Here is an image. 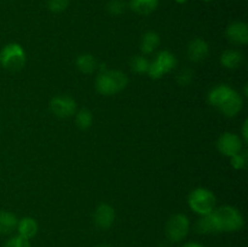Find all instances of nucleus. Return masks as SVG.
I'll return each instance as SVG.
<instances>
[{"mask_svg": "<svg viewBox=\"0 0 248 247\" xmlns=\"http://www.w3.org/2000/svg\"><path fill=\"white\" fill-rule=\"evenodd\" d=\"M208 52H210V47H208V44L203 39L195 38L189 43L188 57L193 62H200V61L205 60L207 57Z\"/></svg>", "mask_w": 248, "mask_h": 247, "instance_id": "12", "label": "nucleus"}, {"mask_svg": "<svg viewBox=\"0 0 248 247\" xmlns=\"http://www.w3.org/2000/svg\"><path fill=\"white\" fill-rule=\"evenodd\" d=\"M149 61L147 60L145 57L143 56H135L132 57L131 60L130 65H131V69L136 73H147L148 72V68H149Z\"/></svg>", "mask_w": 248, "mask_h": 247, "instance_id": "22", "label": "nucleus"}, {"mask_svg": "<svg viewBox=\"0 0 248 247\" xmlns=\"http://www.w3.org/2000/svg\"><path fill=\"white\" fill-rule=\"evenodd\" d=\"M190 229L188 217L182 213L172 216L166 224V236L170 241L179 242L186 239Z\"/></svg>", "mask_w": 248, "mask_h": 247, "instance_id": "6", "label": "nucleus"}, {"mask_svg": "<svg viewBox=\"0 0 248 247\" xmlns=\"http://www.w3.org/2000/svg\"><path fill=\"white\" fill-rule=\"evenodd\" d=\"M16 229L18 232L19 236L24 237L27 240H31L38 232V223H36L34 218L24 217L21 220H18Z\"/></svg>", "mask_w": 248, "mask_h": 247, "instance_id": "15", "label": "nucleus"}, {"mask_svg": "<svg viewBox=\"0 0 248 247\" xmlns=\"http://www.w3.org/2000/svg\"><path fill=\"white\" fill-rule=\"evenodd\" d=\"M217 148L223 155L232 157L242 150V140L235 133L225 132L218 138Z\"/></svg>", "mask_w": 248, "mask_h": 247, "instance_id": "8", "label": "nucleus"}, {"mask_svg": "<svg viewBox=\"0 0 248 247\" xmlns=\"http://www.w3.org/2000/svg\"><path fill=\"white\" fill-rule=\"evenodd\" d=\"M203 1H212V0H203Z\"/></svg>", "mask_w": 248, "mask_h": 247, "instance_id": "32", "label": "nucleus"}, {"mask_svg": "<svg viewBox=\"0 0 248 247\" xmlns=\"http://www.w3.org/2000/svg\"><path fill=\"white\" fill-rule=\"evenodd\" d=\"M176 65L177 60L173 53L165 50L157 53L156 58L152 63H149V68H148L147 73L152 79L156 80L162 77L165 74L171 72V70H173Z\"/></svg>", "mask_w": 248, "mask_h": 247, "instance_id": "5", "label": "nucleus"}, {"mask_svg": "<svg viewBox=\"0 0 248 247\" xmlns=\"http://www.w3.org/2000/svg\"><path fill=\"white\" fill-rule=\"evenodd\" d=\"M242 106H244L242 97L234 90L232 93L220 104L218 109H219L220 113L224 114L225 116L232 118V116H235L236 114L240 113V110L242 109Z\"/></svg>", "mask_w": 248, "mask_h": 247, "instance_id": "11", "label": "nucleus"}, {"mask_svg": "<svg viewBox=\"0 0 248 247\" xmlns=\"http://www.w3.org/2000/svg\"><path fill=\"white\" fill-rule=\"evenodd\" d=\"M176 2H178V4H184V2H186L188 0H174Z\"/></svg>", "mask_w": 248, "mask_h": 247, "instance_id": "30", "label": "nucleus"}, {"mask_svg": "<svg viewBox=\"0 0 248 247\" xmlns=\"http://www.w3.org/2000/svg\"><path fill=\"white\" fill-rule=\"evenodd\" d=\"M0 64L10 72H18L26 64V52L19 44L11 43L0 51Z\"/></svg>", "mask_w": 248, "mask_h": 247, "instance_id": "3", "label": "nucleus"}, {"mask_svg": "<svg viewBox=\"0 0 248 247\" xmlns=\"http://www.w3.org/2000/svg\"><path fill=\"white\" fill-rule=\"evenodd\" d=\"M107 10L110 15L114 16H119V15L124 14L126 10V2L124 0H110L107 5Z\"/></svg>", "mask_w": 248, "mask_h": 247, "instance_id": "23", "label": "nucleus"}, {"mask_svg": "<svg viewBox=\"0 0 248 247\" xmlns=\"http://www.w3.org/2000/svg\"><path fill=\"white\" fill-rule=\"evenodd\" d=\"M50 109L58 118H70L77 113V102L69 96L58 94L51 99Z\"/></svg>", "mask_w": 248, "mask_h": 247, "instance_id": "7", "label": "nucleus"}, {"mask_svg": "<svg viewBox=\"0 0 248 247\" xmlns=\"http://www.w3.org/2000/svg\"><path fill=\"white\" fill-rule=\"evenodd\" d=\"M247 120L244 123V126H242V136H244V142H247L248 139V131H247Z\"/></svg>", "mask_w": 248, "mask_h": 247, "instance_id": "28", "label": "nucleus"}, {"mask_svg": "<svg viewBox=\"0 0 248 247\" xmlns=\"http://www.w3.org/2000/svg\"><path fill=\"white\" fill-rule=\"evenodd\" d=\"M225 35L236 45H244L248 41V27L245 22H232L225 31Z\"/></svg>", "mask_w": 248, "mask_h": 247, "instance_id": "10", "label": "nucleus"}, {"mask_svg": "<svg viewBox=\"0 0 248 247\" xmlns=\"http://www.w3.org/2000/svg\"><path fill=\"white\" fill-rule=\"evenodd\" d=\"M96 247H111V246H109V245H98V246Z\"/></svg>", "mask_w": 248, "mask_h": 247, "instance_id": "31", "label": "nucleus"}, {"mask_svg": "<svg viewBox=\"0 0 248 247\" xmlns=\"http://www.w3.org/2000/svg\"><path fill=\"white\" fill-rule=\"evenodd\" d=\"M75 64H77L78 69L84 74H92L98 67L96 58L90 53H82V55L78 56Z\"/></svg>", "mask_w": 248, "mask_h": 247, "instance_id": "19", "label": "nucleus"}, {"mask_svg": "<svg viewBox=\"0 0 248 247\" xmlns=\"http://www.w3.org/2000/svg\"><path fill=\"white\" fill-rule=\"evenodd\" d=\"M188 203L191 210L200 216L210 215L216 208V200L215 194L211 190L205 188L194 189L188 198Z\"/></svg>", "mask_w": 248, "mask_h": 247, "instance_id": "4", "label": "nucleus"}, {"mask_svg": "<svg viewBox=\"0 0 248 247\" xmlns=\"http://www.w3.org/2000/svg\"><path fill=\"white\" fill-rule=\"evenodd\" d=\"M16 215L9 211H0V235H9L14 232L17 228Z\"/></svg>", "mask_w": 248, "mask_h": 247, "instance_id": "18", "label": "nucleus"}, {"mask_svg": "<svg viewBox=\"0 0 248 247\" xmlns=\"http://www.w3.org/2000/svg\"><path fill=\"white\" fill-rule=\"evenodd\" d=\"M46 4H47L50 11L60 14L67 9L68 5H69V0H46Z\"/></svg>", "mask_w": 248, "mask_h": 247, "instance_id": "25", "label": "nucleus"}, {"mask_svg": "<svg viewBox=\"0 0 248 247\" xmlns=\"http://www.w3.org/2000/svg\"><path fill=\"white\" fill-rule=\"evenodd\" d=\"M92 120H93L92 113L86 108L80 109L77 113V118H75V123L80 130H87L89 127H91Z\"/></svg>", "mask_w": 248, "mask_h": 247, "instance_id": "21", "label": "nucleus"}, {"mask_svg": "<svg viewBox=\"0 0 248 247\" xmlns=\"http://www.w3.org/2000/svg\"><path fill=\"white\" fill-rule=\"evenodd\" d=\"M196 232L200 234H217L219 232L217 220H216L213 212L210 215L201 216L200 219L196 222Z\"/></svg>", "mask_w": 248, "mask_h": 247, "instance_id": "17", "label": "nucleus"}, {"mask_svg": "<svg viewBox=\"0 0 248 247\" xmlns=\"http://www.w3.org/2000/svg\"><path fill=\"white\" fill-rule=\"evenodd\" d=\"M4 247H31L29 240L24 239V237L16 235V236H12L5 242Z\"/></svg>", "mask_w": 248, "mask_h": 247, "instance_id": "26", "label": "nucleus"}, {"mask_svg": "<svg viewBox=\"0 0 248 247\" xmlns=\"http://www.w3.org/2000/svg\"><path fill=\"white\" fill-rule=\"evenodd\" d=\"M160 45V36L159 34L155 31H147L144 35L142 36V41H140V50L145 55L153 53Z\"/></svg>", "mask_w": 248, "mask_h": 247, "instance_id": "20", "label": "nucleus"}, {"mask_svg": "<svg viewBox=\"0 0 248 247\" xmlns=\"http://www.w3.org/2000/svg\"><path fill=\"white\" fill-rule=\"evenodd\" d=\"M244 62V55L239 50L229 48L225 50L220 56V63L227 69H236Z\"/></svg>", "mask_w": 248, "mask_h": 247, "instance_id": "14", "label": "nucleus"}, {"mask_svg": "<svg viewBox=\"0 0 248 247\" xmlns=\"http://www.w3.org/2000/svg\"><path fill=\"white\" fill-rule=\"evenodd\" d=\"M234 90L232 89L228 85H218V86L213 87L210 92H208V102H210L211 106L216 107V108H219L220 104L232 93Z\"/></svg>", "mask_w": 248, "mask_h": 247, "instance_id": "13", "label": "nucleus"}, {"mask_svg": "<svg viewBox=\"0 0 248 247\" xmlns=\"http://www.w3.org/2000/svg\"><path fill=\"white\" fill-rule=\"evenodd\" d=\"M193 80V70H190L189 68H184L179 72L178 77H177V81L181 86H188L189 84Z\"/></svg>", "mask_w": 248, "mask_h": 247, "instance_id": "27", "label": "nucleus"}, {"mask_svg": "<svg viewBox=\"0 0 248 247\" xmlns=\"http://www.w3.org/2000/svg\"><path fill=\"white\" fill-rule=\"evenodd\" d=\"M247 152H240L237 154H235L234 156H232V166L234 167L235 170H242L246 169L247 166Z\"/></svg>", "mask_w": 248, "mask_h": 247, "instance_id": "24", "label": "nucleus"}, {"mask_svg": "<svg viewBox=\"0 0 248 247\" xmlns=\"http://www.w3.org/2000/svg\"><path fill=\"white\" fill-rule=\"evenodd\" d=\"M115 220V211L108 203H101L98 207L94 210L93 222L97 228L102 230H107L113 225Z\"/></svg>", "mask_w": 248, "mask_h": 247, "instance_id": "9", "label": "nucleus"}, {"mask_svg": "<svg viewBox=\"0 0 248 247\" xmlns=\"http://www.w3.org/2000/svg\"><path fill=\"white\" fill-rule=\"evenodd\" d=\"M182 247H205V246H202L201 244H198V242H188V244L183 245Z\"/></svg>", "mask_w": 248, "mask_h": 247, "instance_id": "29", "label": "nucleus"}, {"mask_svg": "<svg viewBox=\"0 0 248 247\" xmlns=\"http://www.w3.org/2000/svg\"><path fill=\"white\" fill-rule=\"evenodd\" d=\"M128 6L136 14L147 16L157 9L159 0H130Z\"/></svg>", "mask_w": 248, "mask_h": 247, "instance_id": "16", "label": "nucleus"}, {"mask_svg": "<svg viewBox=\"0 0 248 247\" xmlns=\"http://www.w3.org/2000/svg\"><path fill=\"white\" fill-rule=\"evenodd\" d=\"M216 220H217L219 232H232L242 229L245 225V219L242 213L232 206H220L213 211Z\"/></svg>", "mask_w": 248, "mask_h": 247, "instance_id": "2", "label": "nucleus"}, {"mask_svg": "<svg viewBox=\"0 0 248 247\" xmlns=\"http://www.w3.org/2000/svg\"><path fill=\"white\" fill-rule=\"evenodd\" d=\"M127 82V77L123 72L107 70L103 68V72L99 73L96 77V90L104 96H111L123 91Z\"/></svg>", "mask_w": 248, "mask_h": 247, "instance_id": "1", "label": "nucleus"}]
</instances>
